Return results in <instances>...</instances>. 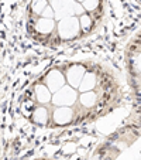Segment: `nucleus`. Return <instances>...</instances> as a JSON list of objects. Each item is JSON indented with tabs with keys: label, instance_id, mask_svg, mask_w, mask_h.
<instances>
[{
	"label": "nucleus",
	"instance_id": "1a4fd4ad",
	"mask_svg": "<svg viewBox=\"0 0 141 160\" xmlns=\"http://www.w3.org/2000/svg\"><path fill=\"white\" fill-rule=\"evenodd\" d=\"M35 97H37V101L40 103H48L51 102V91L47 88V85H37L35 87Z\"/></svg>",
	"mask_w": 141,
	"mask_h": 160
},
{
	"label": "nucleus",
	"instance_id": "9b49d317",
	"mask_svg": "<svg viewBox=\"0 0 141 160\" xmlns=\"http://www.w3.org/2000/svg\"><path fill=\"white\" fill-rule=\"evenodd\" d=\"M96 92L95 91H86V92H82L81 98H79V101H81V103L85 106V108H92L95 103H96Z\"/></svg>",
	"mask_w": 141,
	"mask_h": 160
},
{
	"label": "nucleus",
	"instance_id": "6e6552de",
	"mask_svg": "<svg viewBox=\"0 0 141 160\" xmlns=\"http://www.w3.org/2000/svg\"><path fill=\"white\" fill-rule=\"evenodd\" d=\"M54 27H55L54 18H44V17H41L38 21H37V24H35V28H37V31H38L40 34H49V33H52Z\"/></svg>",
	"mask_w": 141,
	"mask_h": 160
},
{
	"label": "nucleus",
	"instance_id": "2eb2a0df",
	"mask_svg": "<svg viewBox=\"0 0 141 160\" xmlns=\"http://www.w3.org/2000/svg\"><path fill=\"white\" fill-rule=\"evenodd\" d=\"M54 16H55V13H54V10H52V7L49 6V4L45 7L41 13V17H44V18H54Z\"/></svg>",
	"mask_w": 141,
	"mask_h": 160
},
{
	"label": "nucleus",
	"instance_id": "9d476101",
	"mask_svg": "<svg viewBox=\"0 0 141 160\" xmlns=\"http://www.w3.org/2000/svg\"><path fill=\"white\" fill-rule=\"evenodd\" d=\"M48 119H49V115H48V111H47L45 106H40V108H37L35 111L33 112V121L35 122V123L45 125L48 122Z\"/></svg>",
	"mask_w": 141,
	"mask_h": 160
},
{
	"label": "nucleus",
	"instance_id": "4468645a",
	"mask_svg": "<svg viewBox=\"0 0 141 160\" xmlns=\"http://www.w3.org/2000/svg\"><path fill=\"white\" fill-rule=\"evenodd\" d=\"M99 6V0H83L82 2V7L86 12H92V10H96V7Z\"/></svg>",
	"mask_w": 141,
	"mask_h": 160
},
{
	"label": "nucleus",
	"instance_id": "0eeeda50",
	"mask_svg": "<svg viewBox=\"0 0 141 160\" xmlns=\"http://www.w3.org/2000/svg\"><path fill=\"white\" fill-rule=\"evenodd\" d=\"M96 87V75L93 72H85L82 77V81L79 84V91L81 92H86V91H93V88Z\"/></svg>",
	"mask_w": 141,
	"mask_h": 160
},
{
	"label": "nucleus",
	"instance_id": "20e7f679",
	"mask_svg": "<svg viewBox=\"0 0 141 160\" xmlns=\"http://www.w3.org/2000/svg\"><path fill=\"white\" fill-rule=\"evenodd\" d=\"M45 82H47V88L51 91V94H52V92H57L58 89H61V88L65 85V77H63V74L61 72V71L52 70L51 72L47 75Z\"/></svg>",
	"mask_w": 141,
	"mask_h": 160
},
{
	"label": "nucleus",
	"instance_id": "ddd939ff",
	"mask_svg": "<svg viewBox=\"0 0 141 160\" xmlns=\"http://www.w3.org/2000/svg\"><path fill=\"white\" fill-rule=\"evenodd\" d=\"M48 6V2L47 0H33L31 2V10H33L35 14H41L42 10Z\"/></svg>",
	"mask_w": 141,
	"mask_h": 160
},
{
	"label": "nucleus",
	"instance_id": "423d86ee",
	"mask_svg": "<svg viewBox=\"0 0 141 160\" xmlns=\"http://www.w3.org/2000/svg\"><path fill=\"white\" fill-rule=\"evenodd\" d=\"M85 72H86V71H85V68L82 65H72L71 67L68 70V72H66V79H68L69 87L78 88Z\"/></svg>",
	"mask_w": 141,
	"mask_h": 160
},
{
	"label": "nucleus",
	"instance_id": "39448f33",
	"mask_svg": "<svg viewBox=\"0 0 141 160\" xmlns=\"http://www.w3.org/2000/svg\"><path fill=\"white\" fill-rule=\"evenodd\" d=\"M52 119L57 125H66L73 119V111L69 106H58L54 111Z\"/></svg>",
	"mask_w": 141,
	"mask_h": 160
},
{
	"label": "nucleus",
	"instance_id": "7ed1b4c3",
	"mask_svg": "<svg viewBox=\"0 0 141 160\" xmlns=\"http://www.w3.org/2000/svg\"><path fill=\"white\" fill-rule=\"evenodd\" d=\"M85 10L82 7V4H79L76 0H62L59 10L55 13L54 17L57 18H62V17H68V16H73V14H82Z\"/></svg>",
	"mask_w": 141,
	"mask_h": 160
},
{
	"label": "nucleus",
	"instance_id": "f03ea898",
	"mask_svg": "<svg viewBox=\"0 0 141 160\" xmlns=\"http://www.w3.org/2000/svg\"><path fill=\"white\" fill-rule=\"evenodd\" d=\"M51 99L52 103L57 106H71L76 101V91L72 87H65L63 85L61 89L54 92Z\"/></svg>",
	"mask_w": 141,
	"mask_h": 160
},
{
	"label": "nucleus",
	"instance_id": "dca6fc26",
	"mask_svg": "<svg viewBox=\"0 0 141 160\" xmlns=\"http://www.w3.org/2000/svg\"><path fill=\"white\" fill-rule=\"evenodd\" d=\"M78 2H83V0H78Z\"/></svg>",
	"mask_w": 141,
	"mask_h": 160
},
{
	"label": "nucleus",
	"instance_id": "f8f14e48",
	"mask_svg": "<svg viewBox=\"0 0 141 160\" xmlns=\"http://www.w3.org/2000/svg\"><path fill=\"white\" fill-rule=\"evenodd\" d=\"M78 20H79V27H81L82 31H89L90 30L93 20H92V17H90L87 13H82L81 17H79Z\"/></svg>",
	"mask_w": 141,
	"mask_h": 160
},
{
	"label": "nucleus",
	"instance_id": "f257e3e1",
	"mask_svg": "<svg viewBox=\"0 0 141 160\" xmlns=\"http://www.w3.org/2000/svg\"><path fill=\"white\" fill-rule=\"evenodd\" d=\"M81 31L79 27V20L75 16H68V17H62L58 23V33H59L62 40H71L76 37Z\"/></svg>",
	"mask_w": 141,
	"mask_h": 160
}]
</instances>
